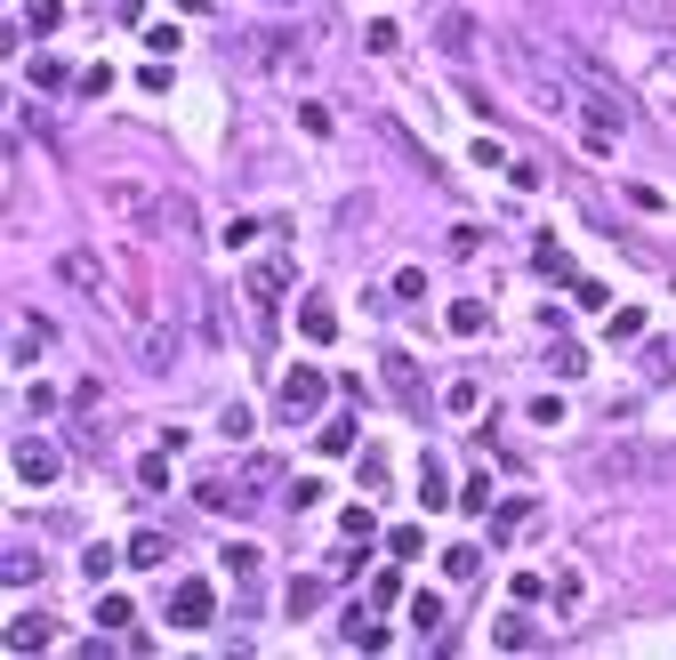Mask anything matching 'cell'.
<instances>
[{"mask_svg":"<svg viewBox=\"0 0 676 660\" xmlns=\"http://www.w3.org/2000/svg\"><path fill=\"white\" fill-rule=\"evenodd\" d=\"M315 451H322V460H339V451H355V419H331V427L315 436Z\"/></svg>","mask_w":676,"mask_h":660,"instance_id":"26","label":"cell"},{"mask_svg":"<svg viewBox=\"0 0 676 660\" xmlns=\"http://www.w3.org/2000/svg\"><path fill=\"white\" fill-rule=\"evenodd\" d=\"M451 330H459V339H476V330H491V315H483V306L476 298H459V306H451V315H443Z\"/></svg>","mask_w":676,"mask_h":660,"instance_id":"25","label":"cell"},{"mask_svg":"<svg viewBox=\"0 0 676 660\" xmlns=\"http://www.w3.org/2000/svg\"><path fill=\"white\" fill-rule=\"evenodd\" d=\"M386 548H395V555H427V531H419V524H403V531H395Z\"/></svg>","mask_w":676,"mask_h":660,"instance_id":"45","label":"cell"},{"mask_svg":"<svg viewBox=\"0 0 676 660\" xmlns=\"http://www.w3.org/2000/svg\"><path fill=\"white\" fill-rule=\"evenodd\" d=\"M57 274H65L73 291H97V282H106V266H97V250H65V258H57Z\"/></svg>","mask_w":676,"mask_h":660,"instance_id":"12","label":"cell"},{"mask_svg":"<svg viewBox=\"0 0 676 660\" xmlns=\"http://www.w3.org/2000/svg\"><path fill=\"white\" fill-rule=\"evenodd\" d=\"M113 564H121V555H113V548H89V555H81V580H106V572H113Z\"/></svg>","mask_w":676,"mask_h":660,"instance_id":"39","label":"cell"},{"mask_svg":"<svg viewBox=\"0 0 676 660\" xmlns=\"http://www.w3.org/2000/svg\"><path fill=\"white\" fill-rule=\"evenodd\" d=\"M580 370H588V355L571 339H556V379H580Z\"/></svg>","mask_w":676,"mask_h":660,"instance_id":"38","label":"cell"},{"mask_svg":"<svg viewBox=\"0 0 676 660\" xmlns=\"http://www.w3.org/2000/svg\"><path fill=\"white\" fill-rule=\"evenodd\" d=\"M411 628H427V636H443V596H411Z\"/></svg>","mask_w":676,"mask_h":660,"instance_id":"31","label":"cell"},{"mask_svg":"<svg viewBox=\"0 0 676 660\" xmlns=\"http://www.w3.org/2000/svg\"><path fill=\"white\" fill-rule=\"evenodd\" d=\"M524 524H531V500H500V508H491V531H500V540L524 531Z\"/></svg>","mask_w":676,"mask_h":660,"instance_id":"27","label":"cell"},{"mask_svg":"<svg viewBox=\"0 0 676 660\" xmlns=\"http://www.w3.org/2000/svg\"><path fill=\"white\" fill-rule=\"evenodd\" d=\"M362 491H386V451H362Z\"/></svg>","mask_w":676,"mask_h":660,"instance_id":"43","label":"cell"},{"mask_svg":"<svg viewBox=\"0 0 676 660\" xmlns=\"http://www.w3.org/2000/svg\"><path fill=\"white\" fill-rule=\"evenodd\" d=\"M386 395H395L403 411H419V363H403V355H386Z\"/></svg>","mask_w":676,"mask_h":660,"instance_id":"11","label":"cell"},{"mask_svg":"<svg viewBox=\"0 0 676 660\" xmlns=\"http://www.w3.org/2000/svg\"><path fill=\"white\" fill-rule=\"evenodd\" d=\"M322 596H331V580H315V572H306V580H291V588H282V604H291L298 621H306V612H322Z\"/></svg>","mask_w":676,"mask_h":660,"instance_id":"16","label":"cell"},{"mask_svg":"<svg viewBox=\"0 0 676 660\" xmlns=\"http://www.w3.org/2000/svg\"><path fill=\"white\" fill-rule=\"evenodd\" d=\"M161 218H170V225H177L186 242H201V234H194V201H161Z\"/></svg>","mask_w":676,"mask_h":660,"instance_id":"40","label":"cell"},{"mask_svg":"<svg viewBox=\"0 0 676 660\" xmlns=\"http://www.w3.org/2000/svg\"><path fill=\"white\" fill-rule=\"evenodd\" d=\"M130 564H137V572L170 564V540H161V531H137V540H130Z\"/></svg>","mask_w":676,"mask_h":660,"instance_id":"19","label":"cell"},{"mask_svg":"<svg viewBox=\"0 0 676 660\" xmlns=\"http://www.w3.org/2000/svg\"><path fill=\"white\" fill-rule=\"evenodd\" d=\"M291 274H298V266H291V250H274V258H258V266H250V274H242V298H250V306H258V322H266V315H274V298H282V291H291Z\"/></svg>","mask_w":676,"mask_h":660,"instance_id":"5","label":"cell"},{"mask_svg":"<svg viewBox=\"0 0 676 660\" xmlns=\"http://www.w3.org/2000/svg\"><path fill=\"white\" fill-rule=\"evenodd\" d=\"M500 57H507V65H516L524 97H531V113H548V121H556V113H571V89H564L556 73H540V65H531V57L516 49V40H500Z\"/></svg>","mask_w":676,"mask_h":660,"instance_id":"1","label":"cell"},{"mask_svg":"<svg viewBox=\"0 0 676 660\" xmlns=\"http://www.w3.org/2000/svg\"><path fill=\"white\" fill-rule=\"evenodd\" d=\"M177 40H186L177 25H153V33H146V49H153V57H177Z\"/></svg>","mask_w":676,"mask_h":660,"instance_id":"44","label":"cell"},{"mask_svg":"<svg viewBox=\"0 0 676 660\" xmlns=\"http://www.w3.org/2000/svg\"><path fill=\"white\" fill-rule=\"evenodd\" d=\"M476 572H483L476 548H443V580H476Z\"/></svg>","mask_w":676,"mask_h":660,"instance_id":"28","label":"cell"},{"mask_svg":"<svg viewBox=\"0 0 676 660\" xmlns=\"http://www.w3.org/2000/svg\"><path fill=\"white\" fill-rule=\"evenodd\" d=\"M564 419V395H531V427H556Z\"/></svg>","mask_w":676,"mask_h":660,"instance_id":"42","label":"cell"},{"mask_svg":"<svg viewBox=\"0 0 676 660\" xmlns=\"http://www.w3.org/2000/svg\"><path fill=\"white\" fill-rule=\"evenodd\" d=\"M298 130H306V137H331V106H315V97H306V106H298Z\"/></svg>","mask_w":676,"mask_h":660,"instance_id":"36","label":"cell"},{"mask_svg":"<svg viewBox=\"0 0 676 660\" xmlns=\"http://www.w3.org/2000/svg\"><path fill=\"white\" fill-rule=\"evenodd\" d=\"M210 621H218V580H177V588H170V628L201 636Z\"/></svg>","mask_w":676,"mask_h":660,"instance_id":"4","label":"cell"},{"mask_svg":"<svg viewBox=\"0 0 676 660\" xmlns=\"http://www.w3.org/2000/svg\"><path fill=\"white\" fill-rule=\"evenodd\" d=\"M130 621H137L130 596H97V628H106V636H130Z\"/></svg>","mask_w":676,"mask_h":660,"instance_id":"18","label":"cell"},{"mask_svg":"<svg viewBox=\"0 0 676 660\" xmlns=\"http://www.w3.org/2000/svg\"><path fill=\"white\" fill-rule=\"evenodd\" d=\"M25 25L33 33H57V25H65V0H25Z\"/></svg>","mask_w":676,"mask_h":660,"instance_id":"29","label":"cell"},{"mask_svg":"<svg viewBox=\"0 0 676 660\" xmlns=\"http://www.w3.org/2000/svg\"><path fill=\"white\" fill-rule=\"evenodd\" d=\"M491 645H500V652H531V645H540V628H531L524 612H507V621L491 628Z\"/></svg>","mask_w":676,"mask_h":660,"instance_id":"15","label":"cell"},{"mask_svg":"<svg viewBox=\"0 0 676 660\" xmlns=\"http://www.w3.org/2000/svg\"><path fill=\"white\" fill-rule=\"evenodd\" d=\"M298 330H306L315 346H331V339H339V306H331V298H306V306H298Z\"/></svg>","mask_w":676,"mask_h":660,"instance_id":"8","label":"cell"},{"mask_svg":"<svg viewBox=\"0 0 676 660\" xmlns=\"http://www.w3.org/2000/svg\"><path fill=\"white\" fill-rule=\"evenodd\" d=\"M362 49H371V57H395V49H403V25H395V16H379V25L362 33Z\"/></svg>","mask_w":676,"mask_h":660,"instance_id":"24","label":"cell"},{"mask_svg":"<svg viewBox=\"0 0 676 660\" xmlns=\"http://www.w3.org/2000/svg\"><path fill=\"white\" fill-rule=\"evenodd\" d=\"M604 339H644V306H612V315H604Z\"/></svg>","mask_w":676,"mask_h":660,"instance_id":"22","label":"cell"},{"mask_svg":"<svg viewBox=\"0 0 676 660\" xmlns=\"http://www.w3.org/2000/svg\"><path fill=\"white\" fill-rule=\"evenodd\" d=\"M9 467H16V484H33V491H49L57 476H65V451H57V443H40V436H25V443H16V451H9Z\"/></svg>","mask_w":676,"mask_h":660,"instance_id":"6","label":"cell"},{"mask_svg":"<svg viewBox=\"0 0 676 660\" xmlns=\"http://www.w3.org/2000/svg\"><path fill=\"white\" fill-rule=\"evenodd\" d=\"M668 467V451H652V443H612L604 460H597V484H644V476H661Z\"/></svg>","mask_w":676,"mask_h":660,"instance_id":"2","label":"cell"},{"mask_svg":"<svg viewBox=\"0 0 676 660\" xmlns=\"http://www.w3.org/2000/svg\"><path fill=\"white\" fill-rule=\"evenodd\" d=\"M194 500H201V508H210V515H250V491H242V484H218V476H210V484H201V491H194Z\"/></svg>","mask_w":676,"mask_h":660,"instance_id":"9","label":"cell"},{"mask_svg":"<svg viewBox=\"0 0 676 660\" xmlns=\"http://www.w3.org/2000/svg\"><path fill=\"white\" fill-rule=\"evenodd\" d=\"M258 564H266V548H250V540L225 548V572H234V580H258Z\"/></svg>","mask_w":676,"mask_h":660,"instance_id":"23","label":"cell"},{"mask_svg":"<svg viewBox=\"0 0 676 660\" xmlns=\"http://www.w3.org/2000/svg\"><path fill=\"white\" fill-rule=\"evenodd\" d=\"M644 370H652V379H676V339H652L644 346Z\"/></svg>","mask_w":676,"mask_h":660,"instance_id":"32","label":"cell"},{"mask_svg":"<svg viewBox=\"0 0 676 660\" xmlns=\"http://www.w3.org/2000/svg\"><path fill=\"white\" fill-rule=\"evenodd\" d=\"M322 403H331V379H322L315 363H291V370H282V419H315Z\"/></svg>","mask_w":676,"mask_h":660,"instance_id":"3","label":"cell"},{"mask_svg":"<svg viewBox=\"0 0 676 660\" xmlns=\"http://www.w3.org/2000/svg\"><path fill=\"white\" fill-rule=\"evenodd\" d=\"M531 266H540L548 282H580V274H571V258H564V242H540V250H531Z\"/></svg>","mask_w":676,"mask_h":660,"instance_id":"20","label":"cell"},{"mask_svg":"<svg viewBox=\"0 0 676 660\" xmlns=\"http://www.w3.org/2000/svg\"><path fill=\"white\" fill-rule=\"evenodd\" d=\"M571 298H580L588 315H604V298H612V291H604V282H588V274H580V282H571Z\"/></svg>","mask_w":676,"mask_h":660,"instance_id":"41","label":"cell"},{"mask_svg":"<svg viewBox=\"0 0 676 660\" xmlns=\"http://www.w3.org/2000/svg\"><path fill=\"white\" fill-rule=\"evenodd\" d=\"M459 508H467V515H483V508H491V476H483V467L459 484Z\"/></svg>","mask_w":676,"mask_h":660,"instance_id":"33","label":"cell"},{"mask_svg":"<svg viewBox=\"0 0 676 660\" xmlns=\"http://www.w3.org/2000/svg\"><path fill=\"white\" fill-rule=\"evenodd\" d=\"M419 484H427V491H419L427 508H451V500H459V491H451V476H443V460H435V451L419 460Z\"/></svg>","mask_w":676,"mask_h":660,"instance_id":"14","label":"cell"},{"mask_svg":"<svg viewBox=\"0 0 676 660\" xmlns=\"http://www.w3.org/2000/svg\"><path fill=\"white\" fill-rule=\"evenodd\" d=\"M443 403L467 419V411H483V387H476V379H451V387H443Z\"/></svg>","mask_w":676,"mask_h":660,"instance_id":"30","label":"cell"},{"mask_svg":"<svg viewBox=\"0 0 676 660\" xmlns=\"http://www.w3.org/2000/svg\"><path fill=\"white\" fill-rule=\"evenodd\" d=\"M476 40H483V33H476V16H467V9H443V16H435V49L467 57V49H476Z\"/></svg>","mask_w":676,"mask_h":660,"instance_id":"7","label":"cell"},{"mask_svg":"<svg viewBox=\"0 0 676 660\" xmlns=\"http://www.w3.org/2000/svg\"><path fill=\"white\" fill-rule=\"evenodd\" d=\"M170 355H177L170 330H146V370H170Z\"/></svg>","mask_w":676,"mask_h":660,"instance_id":"35","label":"cell"},{"mask_svg":"<svg viewBox=\"0 0 676 660\" xmlns=\"http://www.w3.org/2000/svg\"><path fill=\"white\" fill-rule=\"evenodd\" d=\"M106 201H113V210H130V218H153V194H146V185H130V178H113Z\"/></svg>","mask_w":676,"mask_h":660,"instance_id":"17","label":"cell"},{"mask_svg":"<svg viewBox=\"0 0 676 660\" xmlns=\"http://www.w3.org/2000/svg\"><path fill=\"white\" fill-rule=\"evenodd\" d=\"M40 645H49V621H33V612L9 621V652H40Z\"/></svg>","mask_w":676,"mask_h":660,"instance_id":"21","label":"cell"},{"mask_svg":"<svg viewBox=\"0 0 676 660\" xmlns=\"http://www.w3.org/2000/svg\"><path fill=\"white\" fill-rule=\"evenodd\" d=\"M49 355V322H16L9 330V363H40Z\"/></svg>","mask_w":676,"mask_h":660,"instance_id":"10","label":"cell"},{"mask_svg":"<svg viewBox=\"0 0 676 660\" xmlns=\"http://www.w3.org/2000/svg\"><path fill=\"white\" fill-rule=\"evenodd\" d=\"M339 636H346V645H362V652H386V645H395V628L362 621V612H346V621H339Z\"/></svg>","mask_w":676,"mask_h":660,"instance_id":"13","label":"cell"},{"mask_svg":"<svg viewBox=\"0 0 676 660\" xmlns=\"http://www.w3.org/2000/svg\"><path fill=\"white\" fill-rule=\"evenodd\" d=\"M33 572H40V555H33V548H9V588H25Z\"/></svg>","mask_w":676,"mask_h":660,"instance_id":"37","label":"cell"},{"mask_svg":"<svg viewBox=\"0 0 676 660\" xmlns=\"http://www.w3.org/2000/svg\"><path fill=\"white\" fill-rule=\"evenodd\" d=\"M137 491H170V460H161V451H146V467H137Z\"/></svg>","mask_w":676,"mask_h":660,"instance_id":"34","label":"cell"}]
</instances>
